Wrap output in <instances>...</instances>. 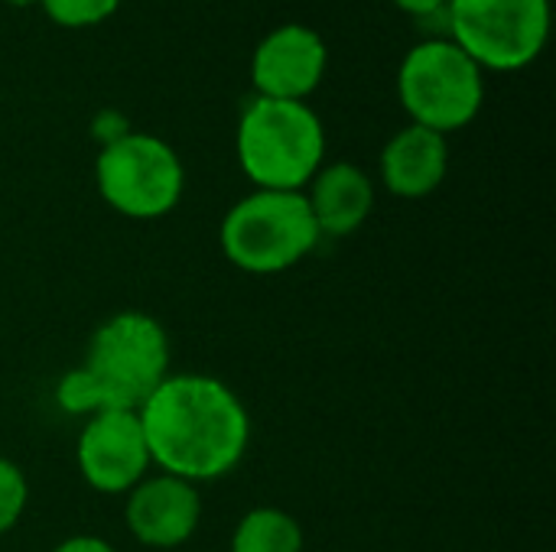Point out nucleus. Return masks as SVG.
<instances>
[{
  "label": "nucleus",
  "mask_w": 556,
  "mask_h": 552,
  "mask_svg": "<svg viewBox=\"0 0 556 552\" xmlns=\"http://www.w3.org/2000/svg\"><path fill=\"white\" fill-rule=\"evenodd\" d=\"M303 195L323 238H349L375 211V185L355 163L323 166Z\"/></svg>",
  "instance_id": "12"
},
{
  "label": "nucleus",
  "mask_w": 556,
  "mask_h": 552,
  "mask_svg": "<svg viewBox=\"0 0 556 552\" xmlns=\"http://www.w3.org/2000/svg\"><path fill=\"white\" fill-rule=\"evenodd\" d=\"M55 403L72 416H94V413L108 410L94 377L81 364L72 368L68 374H62V381L55 384Z\"/></svg>",
  "instance_id": "14"
},
{
  "label": "nucleus",
  "mask_w": 556,
  "mask_h": 552,
  "mask_svg": "<svg viewBox=\"0 0 556 552\" xmlns=\"http://www.w3.org/2000/svg\"><path fill=\"white\" fill-rule=\"evenodd\" d=\"M7 3H13V7H29V3H39V0H7Z\"/></svg>",
  "instance_id": "19"
},
{
  "label": "nucleus",
  "mask_w": 556,
  "mask_h": 552,
  "mask_svg": "<svg viewBox=\"0 0 556 552\" xmlns=\"http://www.w3.org/2000/svg\"><path fill=\"white\" fill-rule=\"evenodd\" d=\"M52 552H114V547L101 537H91V534H78V537H68L62 540Z\"/></svg>",
  "instance_id": "17"
},
{
  "label": "nucleus",
  "mask_w": 556,
  "mask_h": 552,
  "mask_svg": "<svg viewBox=\"0 0 556 552\" xmlns=\"http://www.w3.org/2000/svg\"><path fill=\"white\" fill-rule=\"evenodd\" d=\"M124 524L147 550H176L192 540L202 521L199 488L173 475H147L124 495Z\"/></svg>",
  "instance_id": "9"
},
{
  "label": "nucleus",
  "mask_w": 556,
  "mask_h": 552,
  "mask_svg": "<svg viewBox=\"0 0 556 552\" xmlns=\"http://www.w3.org/2000/svg\"><path fill=\"white\" fill-rule=\"evenodd\" d=\"M446 169H450L446 137L420 124H410L401 133H394L381 153V179L388 192L401 198H427L443 185Z\"/></svg>",
  "instance_id": "11"
},
{
  "label": "nucleus",
  "mask_w": 556,
  "mask_h": 552,
  "mask_svg": "<svg viewBox=\"0 0 556 552\" xmlns=\"http://www.w3.org/2000/svg\"><path fill=\"white\" fill-rule=\"evenodd\" d=\"M222 251L231 267L251 277L287 273L323 241L303 192L257 189L222 218Z\"/></svg>",
  "instance_id": "3"
},
{
  "label": "nucleus",
  "mask_w": 556,
  "mask_h": 552,
  "mask_svg": "<svg viewBox=\"0 0 556 552\" xmlns=\"http://www.w3.org/2000/svg\"><path fill=\"white\" fill-rule=\"evenodd\" d=\"M169 335L160 319L124 309L94 329L81 368L94 377L108 410H140L169 377Z\"/></svg>",
  "instance_id": "4"
},
{
  "label": "nucleus",
  "mask_w": 556,
  "mask_h": 552,
  "mask_svg": "<svg viewBox=\"0 0 556 552\" xmlns=\"http://www.w3.org/2000/svg\"><path fill=\"white\" fill-rule=\"evenodd\" d=\"M401 10H407V13H417V16H427V13H437V10H443L450 0H394Z\"/></svg>",
  "instance_id": "18"
},
{
  "label": "nucleus",
  "mask_w": 556,
  "mask_h": 552,
  "mask_svg": "<svg viewBox=\"0 0 556 552\" xmlns=\"http://www.w3.org/2000/svg\"><path fill=\"white\" fill-rule=\"evenodd\" d=\"M81 482L98 495H127L153 468L137 410H101L88 416L75 442Z\"/></svg>",
  "instance_id": "8"
},
{
  "label": "nucleus",
  "mask_w": 556,
  "mask_h": 552,
  "mask_svg": "<svg viewBox=\"0 0 556 552\" xmlns=\"http://www.w3.org/2000/svg\"><path fill=\"white\" fill-rule=\"evenodd\" d=\"M446 7L456 46L479 68H525L547 42V0H450Z\"/></svg>",
  "instance_id": "7"
},
{
  "label": "nucleus",
  "mask_w": 556,
  "mask_h": 552,
  "mask_svg": "<svg viewBox=\"0 0 556 552\" xmlns=\"http://www.w3.org/2000/svg\"><path fill=\"white\" fill-rule=\"evenodd\" d=\"M26 501H29V485L23 468L10 459H0V537L20 524Z\"/></svg>",
  "instance_id": "15"
},
{
  "label": "nucleus",
  "mask_w": 556,
  "mask_h": 552,
  "mask_svg": "<svg viewBox=\"0 0 556 552\" xmlns=\"http://www.w3.org/2000/svg\"><path fill=\"white\" fill-rule=\"evenodd\" d=\"M101 198L124 218L153 221L182 198V163L176 150L153 133H124L101 146L94 163Z\"/></svg>",
  "instance_id": "5"
},
{
  "label": "nucleus",
  "mask_w": 556,
  "mask_h": 552,
  "mask_svg": "<svg viewBox=\"0 0 556 552\" xmlns=\"http://www.w3.org/2000/svg\"><path fill=\"white\" fill-rule=\"evenodd\" d=\"M326 72V42L309 26H280L254 52L251 78L261 98L303 101Z\"/></svg>",
  "instance_id": "10"
},
{
  "label": "nucleus",
  "mask_w": 556,
  "mask_h": 552,
  "mask_svg": "<svg viewBox=\"0 0 556 552\" xmlns=\"http://www.w3.org/2000/svg\"><path fill=\"white\" fill-rule=\"evenodd\" d=\"M231 552H303V527L293 514L280 508H254L248 511L235 534Z\"/></svg>",
  "instance_id": "13"
},
{
  "label": "nucleus",
  "mask_w": 556,
  "mask_h": 552,
  "mask_svg": "<svg viewBox=\"0 0 556 552\" xmlns=\"http://www.w3.org/2000/svg\"><path fill=\"white\" fill-rule=\"evenodd\" d=\"M397 91L414 124L446 137L479 114L485 85L482 68L456 42L433 39L407 52Z\"/></svg>",
  "instance_id": "6"
},
{
  "label": "nucleus",
  "mask_w": 556,
  "mask_h": 552,
  "mask_svg": "<svg viewBox=\"0 0 556 552\" xmlns=\"http://www.w3.org/2000/svg\"><path fill=\"white\" fill-rule=\"evenodd\" d=\"M323 120L303 101L254 98L238 124V163L257 189L303 192L323 169Z\"/></svg>",
  "instance_id": "2"
},
{
  "label": "nucleus",
  "mask_w": 556,
  "mask_h": 552,
  "mask_svg": "<svg viewBox=\"0 0 556 552\" xmlns=\"http://www.w3.org/2000/svg\"><path fill=\"white\" fill-rule=\"evenodd\" d=\"M59 26H91L108 20L121 0H39Z\"/></svg>",
  "instance_id": "16"
},
{
  "label": "nucleus",
  "mask_w": 556,
  "mask_h": 552,
  "mask_svg": "<svg viewBox=\"0 0 556 552\" xmlns=\"http://www.w3.org/2000/svg\"><path fill=\"white\" fill-rule=\"evenodd\" d=\"M137 416L150 462L195 488L235 472L251 442V416L241 397L208 374H169Z\"/></svg>",
  "instance_id": "1"
}]
</instances>
